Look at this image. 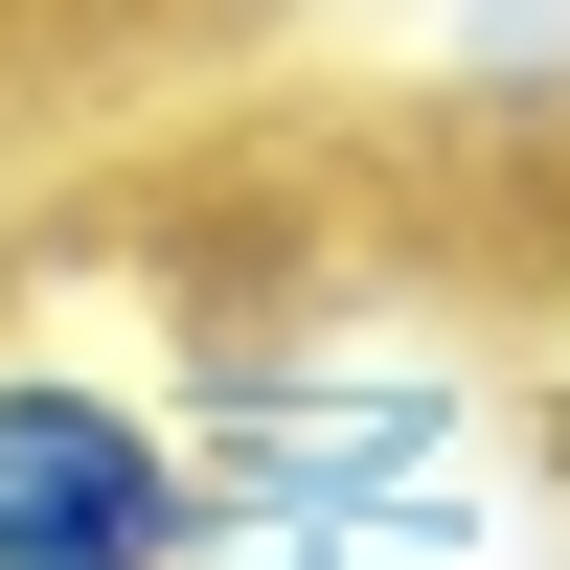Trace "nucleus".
Segmentation results:
<instances>
[{"label":"nucleus","mask_w":570,"mask_h":570,"mask_svg":"<svg viewBox=\"0 0 570 570\" xmlns=\"http://www.w3.org/2000/svg\"><path fill=\"white\" fill-rule=\"evenodd\" d=\"M183 525H206L183 389L69 320H0V570H183Z\"/></svg>","instance_id":"f03ea898"},{"label":"nucleus","mask_w":570,"mask_h":570,"mask_svg":"<svg viewBox=\"0 0 570 570\" xmlns=\"http://www.w3.org/2000/svg\"><path fill=\"white\" fill-rule=\"evenodd\" d=\"M206 502H297V525H525L548 456H525V320H456L389 297L365 252H320L274 320H206L160 365Z\"/></svg>","instance_id":"f257e3e1"},{"label":"nucleus","mask_w":570,"mask_h":570,"mask_svg":"<svg viewBox=\"0 0 570 570\" xmlns=\"http://www.w3.org/2000/svg\"><path fill=\"white\" fill-rule=\"evenodd\" d=\"M502 320H525V456H548V502H570V183H548L525 274H502Z\"/></svg>","instance_id":"7ed1b4c3"}]
</instances>
